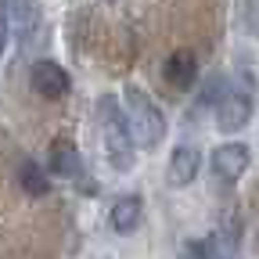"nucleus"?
I'll list each match as a JSON object with an SVG mask.
<instances>
[{"label": "nucleus", "instance_id": "f257e3e1", "mask_svg": "<svg viewBox=\"0 0 259 259\" xmlns=\"http://www.w3.org/2000/svg\"><path fill=\"white\" fill-rule=\"evenodd\" d=\"M97 126H101L108 166L115 173H130L137 162V144H134V134H130V115L119 105V97H101L97 101Z\"/></svg>", "mask_w": 259, "mask_h": 259}, {"label": "nucleus", "instance_id": "f03ea898", "mask_svg": "<svg viewBox=\"0 0 259 259\" xmlns=\"http://www.w3.org/2000/svg\"><path fill=\"white\" fill-rule=\"evenodd\" d=\"M126 115H130V134H134V144L141 148H158L166 141V115L155 105V97H148V90L126 87Z\"/></svg>", "mask_w": 259, "mask_h": 259}, {"label": "nucleus", "instance_id": "7ed1b4c3", "mask_svg": "<svg viewBox=\"0 0 259 259\" xmlns=\"http://www.w3.org/2000/svg\"><path fill=\"white\" fill-rule=\"evenodd\" d=\"M29 87L40 97H47V101H61V97H69V90H72V76L65 72L58 61L40 58V61L29 65Z\"/></svg>", "mask_w": 259, "mask_h": 259}, {"label": "nucleus", "instance_id": "20e7f679", "mask_svg": "<svg viewBox=\"0 0 259 259\" xmlns=\"http://www.w3.org/2000/svg\"><path fill=\"white\" fill-rule=\"evenodd\" d=\"M248 162H252L248 144H241V141H227V144L212 148L209 166H212V173H216L223 184H238V180L245 177V169H248Z\"/></svg>", "mask_w": 259, "mask_h": 259}, {"label": "nucleus", "instance_id": "39448f33", "mask_svg": "<svg viewBox=\"0 0 259 259\" xmlns=\"http://www.w3.org/2000/svg\"><path fill=\"white\" fill-rule=\"evenodd\" d=\"M252 119V97L241 94V90H227L220 101H216V126L223 134H238L245 130Z\"/></svg>", "mask_w": 259, "mask_h": 259}, {"label": "nucleus", "instance_id": "423d86ee", "mask_svg": "<svg viewBox=\"0 0 259 259\" xmlns=\"http://www.w3.org/2000/svg\"><path fill=\"white\" fill-rule=\"evenodd\" d=\"M202 169V151L194 144H177L169 155V166H166V184L169 187H187Z\"/></svg>", "mask_w": 259, "mask_h": 259}, {"label": "nucleus", "instance_id": "0eeeda50", "mask_svg": "<svg viewBox=\"0 0 259 259\" xmlns=\"http://www.w3.org/2000/svg\"><path fill=\"white\" fill-rule=\"evenodd\" d=\"M162 79H166L173 90H191L194 79H198V58L191 51H173L162 65Z\"/></svg>", "mask_w": 259, "mask_h": 259}, {"label": "nucleus", "instance_id": "6e6552de", "mask_svg": "<svg viewBox=\"0 0 259 259\" xmlns=\"http://www.w3.org/2000/svg\"><path fill=\"white\" fill-rule=\"evenodd\" d=\"M51 173L61 180H79L83 177V158L69 137H54L51 144Z\"/></svg>", "mask_w": 259, "mask_h": 259}, {"label": "nucleus", "instance_id": "1a4fd4ad", "mask_svg": "<svg viewBox=\"0 0 259 259\" xmlns=\"http://www.w3.org/2000/svg\"><path fill=\"white\" fill-rule=\"evenodd\" d=\"M141 216H144L141 194H122V198H115V205L108 212V223H112L115 234H134L141 227Z\"/></svg>", "mask_w": 259, "mask_h": 259}, {"label": "nucleus", "instance_id": "9d476101", "mask_svg": "<svg viewBox=\"0 0 259 259\" xmlns=\"http://www.w3.org/2000/svg\"><path fill=\"white\" fill-rule=\"evenodd\" d=\"M8 15H11V29H18V36H22V47H29L40 25L36 0H8Z\"/></svg>", "mask_w": 259, "mask_h": 259}, {"label": "nucleus", "instance_id": "9b49d317", "mask_svg": "<svg viewBox=\"0 0 259 259\" xmlns=\"http://www.w3.org/2000/svg\"><path fill=\"white\" fill-rule=\"evenodd\" d=\"M18 184H22V191L29 194V198H44V194L51 191V177L44 173V166L40 162H22V169H18Z\"/></svg>", "mask_w": 259, "mask_h": 259}, {"label": "nucleus", "instance_id": "f8f14e48", "mask_svg": "<svg viewBox=\"0 0 259 259\" xmlns=\"http://www.w3.org/2000/svg\"><path fill=\"white\" fill-rule=\"evenodd\" d=\"M180 259H209V241H184L180 245Z\"/></svg>", "mask_w": 259, "mask_h": 259}, {"label": "nucleus", "instance_id": "ddd939ff", "mask_svg": "<svg viewBox=\"0 0 259 259\" xmlns=\"http://www.w3.org/2000/svg\"><path fill=\"white\" fill-rule=\"evenodd\" d=\"M245 29L259 40V0H245Z\"/></svg>", "mask_w": 259, "mask_h": 259}, {"label": "nucleus", "instance_id": "4468645a", "mask_svg": "<svg viewBox=\"0 0 259 259\" xmlns=\"http://www.w3.org/2000/svg\"><path fill=\"white\" fill-rule=\"evenodd\" d=\"M8 36H11V15H8V0H0V58H4Z\"/></svg>", "mask_w": 259, "mask_h": 259}, {"label": "nucleus", "instance_id": "2eb2a0df", "mask_svg": "<svg viewBox=\"0 0 259 259\" xmlns=\"http://www.w3.org/2000/svg\"><path fill=\"white\" fill-rule=\"evenodd\" d=\"M105 4H108V0H105Z\"/></svg>", "mask_w": 259, "mask_h": 259}]
</instances>
